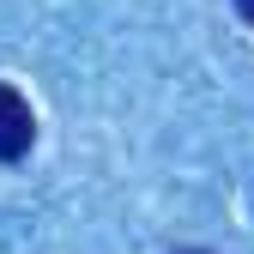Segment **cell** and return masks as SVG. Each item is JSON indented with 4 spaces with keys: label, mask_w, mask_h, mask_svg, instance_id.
Segmentation results:
<instances>
[{
    "label": "cell",
    "mask_w": 254,
    "mask_h": 254,
    "mask_svg": "<svg viewBox=\"0 0 254 254\" xmlns=\"http://www.w3.org/2000/svg\"><path fill=\"white\" fill-rule=\"evenodd\" d=\"M37 139V115H30L18 85H0V164H18Z\"/></svg>",
    "instance_id": "1"
},
{
    "label": "cell",
    "mask_w": 254,
    "mask_h": 254,
    "mask_svg": "<svg viewBox=\"0 0 254 254\" xmlns=\"http://www.w3.org/2000/svg\"><path fill=\"white\" fill-rule=\"evenodd\" d=\"M230 6H236V18H242V24H254V0H230Z\"/></svg>",
    "instance_id": "2"
},
{
    "label": "cell",
    "mask_w": 254,
    "mask_h": 254,
    "mask_svg": "<svg viewBox=\"0 0 254 254\" xmlns=\"http://www.w3.org/2000/svg\"><path fill=\"white\" fill-rule=\"evenodd\" d=\"M182 254H206V248H182Z\"/></svg>",
    "instance_id": "3"
}]
</instances>
